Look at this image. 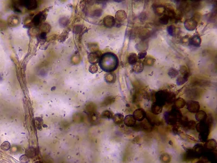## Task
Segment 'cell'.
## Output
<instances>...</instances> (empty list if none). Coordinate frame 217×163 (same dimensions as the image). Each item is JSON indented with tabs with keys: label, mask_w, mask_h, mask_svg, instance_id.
<instances>
[{
	"label": "cell",
	"mask_w": 217,
	"mask_h": 163,
	"mask_svg": "<svg viewBox=\"0 0 217 163\" xmlns=\"http://www.w3.org/2000/svg\"><path fill=\"white\" fill-rule=\"evenodd\" d=\"M99 63L102 69L109 73L117 68L119 60L115 54L109 52L103 54L100 58Z\"/></svg>",
	"instance_id": "1"
},
{
	"label": "cell",
	"mask_w": 217,
	"mask_h": 163,
	"mask_svg": "<svg viewBox=\"0 0 217 163\" xmlns=\"http://www.w3.org/2000/svg\"><path fill=\"white\" fill-rule=\"evenodd\" d=\"M156 103L162 106L166 103H172L175 99V95L167 90H160L155 95Z\"/></svg>",
	"instance_id": "2"
},
{
	"label": "cell",
	"mask_w": 217,
	"mask_h": 163,
	"mask_svg": "<svg viewBox=\"0 0 217 163\" xmlns=\"http://www.w3.org/2000/svg\"><path fill=\"white\" fill-rule=\"evenodd\" d=\"M182 115L178 109H174L165 115L166 120L167 123L170 124H175L182 118Z\"/></svg>",
	"instance_id": "3"
},
{
	"label": "cell",
	"mask_w": 217,
	"mask_h": 163,
	"mask_svg": "<svg viewBox=\"0 0 217 163\" xmlns=\"http://www.w3.org/2000/svg\"><path fill=\"white\" fill-rule=\"evenodd\" d=\"M16 3L18 5V6H23L27 8L28 9L33 10L37 8L38 5L36 1L34 0H24V1H20L19 2Z\"/></svg>",
	"instance_id": "4"
},
{
	"label": "cell",
	"mask_w": 217,
	"mask_h": 163,
	"mask_svg": "<svg viewBox=\"0 0 217 163\" xmlns=\"http://www.w3.org/2000/svg\"><path fill=\"white\" fill-rule=\"evenodd\" d=\"M186 105L188 110L192 113H197L200 107L199 102L194 101H188Z\"/></svg>",
	"instance_id": "5"
},
{
	"label": "cell",
	"mask_w": 217,
	"mask_h": 163,
	"mask_svg": "<svg viewBox=\"0 0 217 163\" xmlns=\"http://www.w3.org/2000/svg\"><path fill=\"white\" fill-rule=\"evenodd\" d=\"M147 114L143 109L140 108L136 109L133 113V118L135 120H137L139 121H143L146 118Z\"/></svg>",
	"instance_id": "6"
},
{
	"label": "cell",
	"mask_w": 217,
	"mask_h": 163,
	"mask_svg": "<svg viewBox=\"0 0 217 163\" xmlns=\"http://www.w3.org/2000/svg\"><path fill=\"white\" fill-rule=\"evenodd\" d=\"M202 91L199 89H190L187 91V96L190 99H199Z\"/></svg>",
	"instance_id": "7"
},
{
	"label": "cell",
	"mask_w": 217,
	"mask_h": 163,
	"mask_svg": "<svg viewBox=\"0 0 217 163\" xmlns=\"http://www.w3.org/2000/svg\"><path fill=\"white\" fill-rule=\"evenodd\" d=\"M46 16L44 12H40L38 14L35 16L33 19V24L35 26H38L44 21Z\"/></svg>",
	"instance_id": "8"
},
{
	"label": "cell",
	"mask_w": 217,
	"mask_h": 163,
	"mask_svg": "<svg viewBox=\"0 0 217 163\" xmlns=\"http://www.w3.org/2000/svg\"><path fill=\"white\" fill-rule=\"evenodd\" d=\"M184 25H185V28L187 30H193L196 28L197 25V22L195 20L193 19H188L185 21Z\"/></svg>",
	"instance_id": "9"
},
{
	"label": "cell",
	"mask_w": 217,
	"mask_h": 163,
	"mask_svg": "<svg viewBox=\"0 0 217 163\" xmlns=\"http://www.w3.org/2000/svg\"><path fill=\"white\" fill-rule=\"evenodd\" d=\"M104 24L108 28H111L115 24V20L111 16H107L104 19Z\"/></svg>",
	"instance_id": "10"
},
{
	"label": "cell",
	"mask_w": 217,
	"mask_h": 163,
	"mask_svg": "<svg viewBox=\"0 0 217 163\" xmlns=\"http://www.w3.org/2000/svg\"><path fill=\"white\" fill-rule=\"evenodd\" d=\"M89 62L93 64H95L99 62V60H100V55L97 52H94L92 53H91L89 54Z\"/></svg>",
	"instance_id": "11"
},
{
	"label": "cell",
	"mask_w": 217,
	"mask_h": 163,
	"mask_svg": "<svg viewBox=\"0 0 217 163\" xmlns=\"http://www.w3.org/2000/svg\"><path fill=\"white\" fill-rule=\"evenodd\" d=\"M202 43V39L198 35L193 36L192 38H191L189 40V45H192L193 46L198 47L200 46Z\"/></svg>",
	"instance_id": "12"
},
{
	"label": "cell",
	"mask_w": 217,
	"mask_h": 163,
	"mask_svg": "<svg viewBox=\"0 0 217 163\" xmlns=\"http://www.w3.org/2000/svg\"><path fill=\"white\" fill-rule=\"evenodd\" d=\"M210 83V80L197 78L193 79L192 81V84L193 86H208Z\"/></svg>",
	"instance_id": "13"
},
{
	"label": "cell",
	"mask_w": 217,
	"mask_h": 163,
	"mask_svg": "<svg viewBox=\"0 0 217 163\" xmlns=\"http://www.w3.org/2000/svg\"><path fill=\"white\" fill-rule=\"evenodd\" d=\"M162 110V106L156 102H154L152 106V112L155 115L160 114Z\"/></svg>",
	"instance_id": "14"
},
{
	"label": "cell",
	"mask_w": 217,
	"mask_h": 163,
	"mask_svg": "<svg viewBox=\"0 0 217 163\" xmlns=\"http://www.w3.org/2000/svg\"><path fill=\"white\" fill-rule=\"evenodd\" d=\"M116 20L119 22H122L126 19L127 14L124 10H119L116 14Z\"/></svg>",
	"instance_id": "15"
},
{
	"label": "cell",
	"mask_w": 217,
	"mask_h": 163,
	"mask_svg": "<svg viewBox=\"0 0 217 163\" xmlns=\"http://www.w3.org/2000/svg\"><path fill=\"white\" fill-rule=\"evenodd\" d=\"M124 122L125 124L128 127H133L136 123V120L133 118V115H128L125 117Z\"/></svg>",
	"instance_id": "16"
},
{
	"label": "cell",
	"mask_w": 217,
	"mask_h": 163,
	"mask_svg": "<svg viewBox=\"0 0 217 163\" xmlns=\"http://www.w3.org/2000/svg\"><path fill=\"white\" fill-rule=\"evenodd\" d=\"M133 71L136 73H140L143 70V63L141 60L137 61V62L133 65Z\"/></svg>",
	"instance_id": "17"
},
{
	"label": "cell",
	"mask_w": 217,
	"mask_h": 163,
	"mask_svg": "<svg viewBox=\"0 0 217 163\" xmlns=\"http://www.w3.org/2000/svg\"><path fill=\"white\" fill-rule=\"evenodd\" d=\"M154 10L156 14L161 16L165 13V7L162 5H156L154 7Z\"/></svg>",
	"instance_id": "18"
},
{
	"label": "cell",
	"mask_w": 217,
	"mask_h": 163,
	"mask_svg": "<svg viewBox=\"0 0 217 163\" xmlns=\"http://www.w3.org/2000/svg\"><path fill=\"white\" fill-rule=\"evenodd\" d=\"M207 115L206 114V113L202 110L198 111L195 115L196 119L198 121H200V122L205 121L207 118Z\"/></svg>",
	"instance_id": "19"
},
{
	"label": "cell",
	"mask_w": 217,
	"mask_h": 163,
	"mask_svg": "<svg viewBox=\"0 0 217 163\" xmlns=\"http://www.w3.org/2000/svg\"><path fill=\"white\" fill-rule=\"evenodd\" d=\"M105 79L106 82L108 83H113L116 79V74L113 72H109L105 76Z\"/></svg>",
	"instance_id": "20"
},
{
	"label": "cell",
	"mask_w": 217,
	"mask_h": 163,
	"mask_svg": "<svg viewBox=\"0 0 217 163\" xmlns=\"http://www.w3.org/2000/svg\"><path fill=\"white\" fill-rule=\"evenodd\" d=\"M186 104L185 101L182 98H178L174 101V105L178 108H182Z\"/></svg>",
	"instance_id": "21"
},
{
	"label": "cell",
	"mask_w": 217,
	"mask_h": 163,
	"mask_svg": "<svg viewBox=\"0 0 217 163\" xmlns=\"http://www.w3.org/2000/svg\"><path fill=\"white\" fill-rule=\"evenodd\" d=\"M129 63L130 64L134 65L136 64L138 61V57L136 53H131L129 54L128 58Z\"/></svg>",
	"instance_id": "22"
},
{
	"label": "cell",
	"mask_w": 217,
	"mask_h": 163,
	"mask_svg": "<svg viewBox=\"0 0 217 163\" xmlns=\"http://www.w3.org/2000/svg\"><path fill=\"white\" fill-rule=\"evenodd\" d=\"M124 116L122 114H117L113 117L114 122L117 124H120L123 121Z\"/></svg>",
	"instance_id": "23"
},
{
	"label": "cell",
	"mask_w": 217,
	"mask_h": 163,
	"mask_svg": "<svg viewBox=\"0 0 217 163\" xmlns=\"http://www.w3.org/2000/svg\"><path fill=\"white\" fill-rule=\"evenodd\" d=\"M205 146H206V147L207 149L212 150V149H214V148H216L217 143H216V142L214 140H208V141L206 142Z\"/></svg>",
	"instance_id": "24"
},
{
	"label": "cell",
	"mask_w": 217,
	"mask_h": 163,
	"mask_svg": "<svg viewBox=\"0 0 217 163\" xmlns=\"http://www.w3.org/2000/svg\"><path fill=\"white\" fill-rule=\"evenodd\" d=\"M115 101V97L114 96H108L104 99L103 102H102L103 106H108L113 103Z\"/></svg>",
	"instance_id": "25"
},
{
	"label": "cell",
	"mask_w": 217,
	"mask_h": 163,
	"mask_svg": "<svg viewBox=\"0 0 217 163\" xmlns=\"http://www.w3.org/2000/svg\"><path fill=\"white\" fill-rule=\"evenodd\" d=\"M155 62V60L152 58L150 56H148L145 58V60L143 62V64H145L147 66H152L154 64Z\"/></svg>",
	"instance_id": "26"
},
{
	"label": "cell",
	"mask_w": 217,
	"mask_h": 163,
	"mask_svg": "<svg viewBox=\"0 0 217 163\" xmlns=\"http://www.w3.org/2000/svg\"><path fill=\"white\" fill-rule=\"evenodd\" d=\"M26 155L28 157H30V158H32V157H34L36 155V150L33 147H29L26 150Z\"/></svg>",
	"instance_id": "27"
},
{
	"label": "cell",
	"mask_w": 217,
	"mask_h": 163,
	"mask_svg": "<svg viewBox=\"0 0 217 163\" xmlns=\"http://www.w3.org/2000/svg\"><path fill=\"white\" fill-rule=\"evenodd\" d=\"M102 117L106 119H113L114 117L113 114L109 110H105L102 114Z\"/></svg>",
	"instance_id": "28"
},
{
	"label": "cell",
	"mask_w": 217,
	"mask_h": 163,
	"mask_svg": "<svg viewBox=\"0 0 217 163\" xmlns=\"http://www.w3.org/2000/svg\"><path fill=\"white\" fill-rule=\"evenodd\" d=\"M160 159L163 163H169L170 161V157L168 154H163L160 157Z\"/></svg>",
	"instance_id": "29"
},
{
	"label": "cell",
	"mask_w": 217,
	"mask_h": 163,
	"mask_svg": "<svg viewBox=\"0 0 217 163\" xmlns=\"http://www.w3.org/2000/svg\"><path fill=\"white\" fill-rule=\"evenodd\" d=\"M194 152L195 154V155H198L199 154H202L204 151V147L201 145H198L194 147Z\"/></svg>",
	"instance_id": "30"
},
{
	"label": "cell",
	"mask_w": 217,
	"mask_h": 163,
	"mask_svg": "<svg viewBox=\"0 0 217 163\" xmlns=\"http://www.w3.org/2000/svg\"><path fill=\"white\" fill-rule=\"evenodd\" d=\"M90 120L92 124H95L98 123L99 120L98 115L96 114L95 113H92L90 115Z\"/></svg>",
	"instance_id": "31"
},
{
	"label": "cell",
	"mask_w": 217,
	"mask_h": 163,
	"mask_svg": "<svg viewBox=\"0 0 217 163\" xmlns=\"http://www.w3.org/2000/svg\"><path fill=\"white\" fill-rule=\"evenodd\" d=\"M169 18H168V16L165 14L162 16L161 18L159 19V22L161 24L167 25L169 22Z\"/></svg>",
	"instance_id": "32"
},
{
	"label": "cell",
	"mask_w": 217,
	"mask_h": 163,
	"mask_svg": "<svg viewBox=\"0 0 217 163\" xmlns=\"http://www.w3.org/2000/svg\"><path fill=\"white\" fill-rule=\"evenodd\" d=\"M179 74V71L177 70L174 69V68H171L170 69L169 71H168V74L171 78H174L176 76H178Z\"/></svg>",
	"instance_id": "33"
},
{
	"label": "cell",
	"mask_w": 217,
	"mask_h": 163,
	"mask_svg": "<svg viewBox=\"0 0 217 163\" xmlns=\"http://www.w3.org/2000/svg\"><path fill=\"white\" fill-rule=\"evenodd\" d=\"M167 31L169 34L172 36H174L175 35V32H176V28L174 26L171 25L167 27Z\"/></svg>",
	"instance_id": "34"
},
{
	"label": "cell",
	"mask_w": 217,
	"mask_h": 163,
	"mask_svg": "<svg viewBox=\"0 0 217 163\" xmlns=\"http://www.w3.org/2000/svg\"><path fill=\"white\" fill-rule=\"evenodd\" d=\"M186 81H187V80H186L184 77H183V76H181L178 77L177 82L179 85H181L184 84Z\"/></svg>",
	"instance_id": "35"
},
{
	"label": "cell",
	"mask_w": 217,
	"mask_h": 163,
	"mask_svg": "<svg viewBox=\"0 0 217 163\" xmlns=\"http://www.w3.org/2000/svg\"><path fill=\"white\" fill-rule=\"evenodd\" d=\"M195 124H196L195 122L194 121H188L187 124V125H186V127H187L189 129H193L195 127V125H196Z\"/></svg>",
	"instance_id": "36"
},
{
	"label": "cell",
	"mask_w": 217,
	"mask_h": 163,
	"mask_svg": "<svg viewBox=\"0 0 217 163\" xmlns=\"http://www.w3.org/2000/svg\"><path fill=\"white\" fill-rule=\"evenodd\" d=\"M146 56H147V52L146 51H141L138 53L137 57L139 60H142L145 58Z\"/></svg>",
	"instance_id": "37"
},
{
	"label": "cell",
	"mask_w": 217,
	"mask_h": 163,
	"mask_svg": "<svg viewBox=\"0 0 217 163\" xmlns=\"http://www.w3.org/2000/svg\"><path fill=\"white\" fill-rule=\"evenodd\" d=\"M90 71L91 72V73H96L97 71H98V67L97 66L96 64L91 65L90 66V68L89 69Z\"/></svg>",
	"instance_id": "38"
},
{
	"label": "cell",
	"mask_w": 217,
	"mask_h": 163,
	"mask_svg": "<svg viewBox=\"0 0 217 163\" xmlns=\"http://www.w3.org/2000/svg\"><path fill=\"white\" fill-rule=\"evenodd\" d=\"M10 143H9L7 141H5V143H2V146H1V148L4 149L5 151H7L8 149H9L10 148Z\"/></svg>",
	"instance_id": "39"
},
{
	"label": "cell",
	"mask_w": 217,
	"mask_h": 163,
	"mask_svg": "<svg viewBox=\"0 0 217 163\" xmlns=\"http://www.w3.org/2000/svg\"><path fill=\"white\" fill-rule=\"evenodd\" d=\"M197 163H205L204 162H202V161H199V162H197Z\"/></svg>",
	"instance_id": "40"
}]
</instances>
